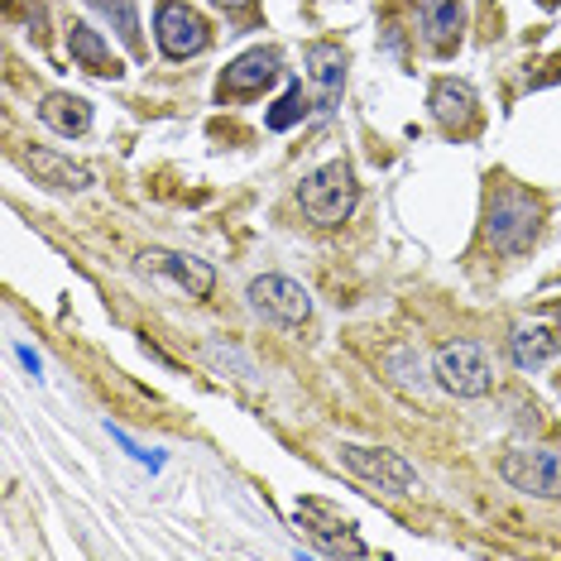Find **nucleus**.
Wrapping results in <instances>:
<instances>
[{
  "label": "nucleus",
  "mask_w": 561,
  "mask_h": 561,
  "mask_svg": "<svg viewBox=\"0 0 561 561\" xmlns=\"http://www.w3.org/2000/svg\"><path fill=\"white\" fill-rule=\"evenodd\" d=\"M427 106H432V116H437V125H446V130H470L480 101H476V92H470V82L442 78V82H432Z\"/></svg>",
  "instance_id": "obj_10"
},
{
  "label": "nucleus",
  "mask_w": 561,
  "mask_h": 561,
  "mask_svg": "<svg viewBox=\"0 0 561 561\" xmlns=\"http://www.w3.org/2000/svg\"><path fill=\"white\" fill-rule=\"evenodd\" d=\"M145 264H154L159 274H169L178 288H187V298H207L216 288V270L197 254H169V250H149Z\"/></svg>",
  "instance_id": "obj_11"
},
{
  "label": "nucleus",
  "mask_w": 561,
  "mask_h": 561,
  "mask_svg": "<svg viewBox=\"0 0 561 561\" xmlns=\"http://www.w3.org/2000/svg\"><path fill=\"white\" fill-rule=\"evenodd\" d=\"M432 375H437V385L446 393H456V399H484V393L494 389V369H490V355L476 341H446L437 351V360H432Z\"/></svg>",
  "instance_id": "obj_3"
},
{
  "label": "nucleus",
  "mask_w": 561,
  "mask_h": 561,
  "mask_svg": "<svg viewBox=\"0 0 561 561\" xmlns=\"http://www.w3.org/2000/svg\"><path fill=\"white\" fill-rule=\"evenodd\" d=\"M302 68H308V78L317 82V111H336L341 101V87H346V54H341L336 44H308L302 48Z\"/></svg>",
  "instance_id": "obj_9"
},
{
  "label": "nucleus",
  "mask_w": 561,
  "mask_h": 561,
  "mask_svg": "<svg viewBox=\"0 0 561 561\" xmlns=\"http://www.w3.org/2000/svg\"><path fill=\"white\" fill-rule=\"evenodd\" d=\"M154 39L163 48V58H197L202 48H207V20L197 15L193 5H183V0H163L154 10Z\"/></svg>",
  "instance_id": "obj_7"
},
{
  "label": "nucleus",
  "mask_w": 561,
  "mask_h": 561,
  "mask_svg": "<svg viewBox=\"0 0 561 561\" xmlns=\"http://www.w3.org/2000/svg\"><path fill=\"white\" fill-rule=\"evenodd\" d=\"M500 476L514 484V490L533 494V500H561V451H552V446H518V451H504Z\"/></svg>",
  "instance_id": "obj_6"
},
{
  "label": "nucleus",
  "mask_w": 561,
  "mask_h": 561,
  "mask_svg": "<svg viewBox=\"0 0 561 561\" xmlns=\"http://www.w3.org/2000/svg\"><path fill=\"white\" fill-rule=\"evenodd\" d=\"M538 221H542V211L528 193H500L490 202V216H484V236H490L494 250L523 254L533 245V236H538Z\"/></svg>",
  "instance_id": "obj_4"
},
{
  "label": "nucleus",
  "mask_w": 561,
  "mask_h": 561,
  "mask_svg": "<svg viewBox=\"0 0 561 561\" xmlns=\"http://www.w3.org/2000/svg\"><path fill=\"white\" fill-rule=\"evenodd\" d=\"M20 163L30 169L39 183H54V187H72V193H82V187H92V173L82 169V163L54 154V149H30V154H20Z\"/></svg>",
  "instance_id": "obj_14"
},
{
  "label": "nucleus",
  "mask_w": 561,
  "mask_h": 561,
  "mask_svg": "<svg viewBox=\"0 0 561 561\" xmlns=\"http://www.w3.org/2000/svg\"><path fill=\"white\" fill-rule=\"evenodd\" d=\"M20 360H24V365H30V369H34V375H39V369H44V360H39V355H34L30 346H20Z\"/></svg>",
  "instance_id": "obj_20"
},
{
  "label": "nucleus",
  "mask_w": 561,
  "mask_h": 561,
  "mask_svg": "<svg viewBox=\"0 0 561 561\" xmlns=\"http://www.w3.org/2000/svg\"><path fill=\"white\" fill-rule=\"evenodd\" d=\"M39 121L48 125V130H58V135H82L87 125H92V106H87L82 96H72V92H48L39 101Z\"/></svg>",
  "instance_id": "obj_15"
},
{
  "label": "nucleus",
  "mask_w": 561,
  "mask_h": 561,
  "mask_svg": "<svg viewBox=\"0 0 561 561\" xmlns=\"http://www.w3.org/2000/svg\"><path fill=\"white\" fill-rule=\"evenodd\" d=\"M92 10H101L111 24H116V34L125 44H139V15H135V0H92Z\"/></svg>",
  "instance_id": "obj_18"
},
{
  "label": "nucleus",
  "mask_w": 561,
  "mask_h": 561,
  "mask_svg": "<svg viewBox=\"0 0 561 561\" xmlns=\"http://www.w3.org/2000/svg\"><path fill=\"white\" fill-rule=\"evenodd\" d=\"M68 54L78 58L87 72H96V78H121V62L111 58V44L101 39L96 30H87V24H72L68 30Z\"/></svg>",
  "instance_id": "obj_16"
},
{
  "label": "nucleus",
  "mask_w": 561,
  "mask_h": 561,
  "mask_svg": "<svg viewBox=\"0 0 561 561\" xmlns=\"http://www.w3.org/2000/svg\"><path fill=\"white\" fill-rule=\"evenodd\" d=\"M216 5H221V10H245L250 0H216Z\"/></svg>",
  "instance_id": "obj_21"
},
{
  "label": "nucleus",
  "mask_w": 561,
  "mask_h": 561,
  "mask_svg": "<svg viewBox=\"0 0 561 561\" xmlns=\"http://www.w3.org/2000/svg\"><path fill=\"white\" fill-rule=\"evenodd\" d=\"M557 322H561V308H557Z\"/></svg>",
  "instance_id": "obj_22"
},
{
  "label": "nucleus",
  "mask_w": 561,
  "mask_h": 561,
  "mask_svg": "<svg viewBox=\"0 0 561 561\" xmlns=\"http://www.w3.org/2000/svg\"><path fill=\"white\" fill-rule=\"evenodd\" d=\"M302 111H308V96H302V87L293 82L288 92H284V101H278L270 116H264V125H270V130H288V125L302 121Z\"/></svg>",
  "instance_id": "obj_19"
},
{
  "label": "nucleus",
  "mask_w": 561,
  "mask_h": 561,
  "mask_svg": "<svg viewBox=\"0 0 561 561\" xmlns=\"http://www.w3.org/2000/svg\"><path fill=\"white\" fill-rule=\"evenodd\" d=\"M250 302H254L260 312H270L274 322H284V327H302V322L312 317L308 288L293 284V278H284V274H264V278H254V284H250Z\"/></svg>",
  "instance_id": "obj_8"
},
{
  "label": "nucleus",
  "mask_w": 561,
  "mask_h": 561,
  "mask_svg": "<svg viewBox=\"0 0 561 561\" xmlns=\"http://www.w3.org/2000/svg\"><path fill=\"white\" fill-rule=\"evenodd\" d=\"M298 528L317 542L322 557H369V547L355 538V523L327 500H298Z\"/></svg>",
  "instance_id": "obj_5"
},
{
  "label": "nucleus",
  "mask_w": 561,
  "mask_h": 561,
  "mask_svg": "<svg viewBox=\"0 0 561 561\" xmlns=\"http://www.w3.org/2000/svg\"><path fill=\"white\" fill-rule=\"evenodd\" d=\"M355 197H360V187H355V173H351L346 159L322 163V169L308 173L302 178V187H298L302 211H308V221L322 226V231L346 221V216L355 211Z\"/></svg>",
  "instance_id": "obj_1"
},
{
  "label": "nucleus",
  "mask_w": 561,
  "mask_h": 561,
  "mask_svg": "<svg viewBox=\"0 0 561 561\" xmlns=\"http://www.w3.org/2000/svg\"><path fill=\"white\" fill-rule=\"evenodd\" d=\"M417 20H423V39L437 54H451L461 44V24H466L461 0H417Z\"/></svg>",
  "instance_id": "obj_13"
},
{
  "label": "nucleus",
  "mask_w": 561,
  "mask_h": 561,
  "mask_svg": "<svg viewBox=\"0 0 561 561\" xmlns=\"http://www.w3.org/2000/svg\"><path fill=\"white\" fill-rule=\"evenodd\" d=\"M336 461L351 470L360 484L379 494H413L417 490V470L403 461L399 451H385V446H360V442H341Z\"/></svg>",
  "instance_id": "obj_2"
},
{
  "label": "nucleus",
  "mask_w": 561,
  "mask_h": 561,
  "mask_svg": "<svg viewBox=\"0 0 561 561\" xmlns=\"http://www.w3.org/2000/svg\"><path fill=\"white\" fill-rule=\"evenodd\" d=\"M274 78H278V54H274V48H250V54H240L231 68H226L221 92L250 96V92H264Z\"/></svg>",
  "instance_id": "obj_12"
},
{
  "label": "nucleus",
  "mask_w": 561,
  "mask_h": 561,
  "mask_svg": "<svg viewBox=\"0 0 561 561\" xmlns=\"http://www.w3.org/2000/svg\"><path fill=\"white\" fill-rule=\"evenodd\" d=\"M508 351H514L518 369H542L557 355V336L547 327H538V322L533 327L523 322V327H514V336H508Z\"/></svg>",
  "instance_id": "obj_17"
}]
</instances>
